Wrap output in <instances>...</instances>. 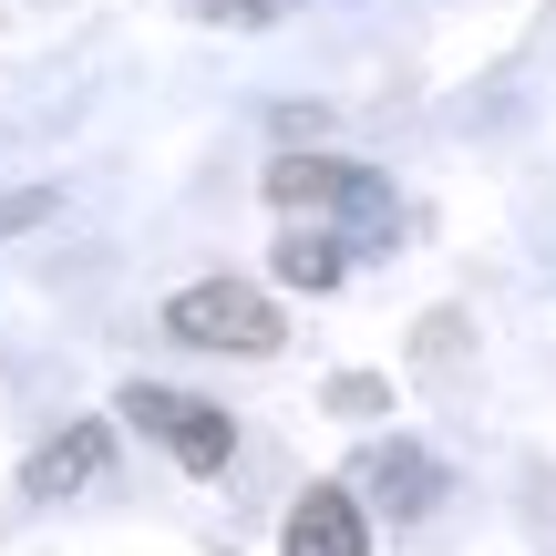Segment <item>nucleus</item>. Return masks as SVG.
I'll return each mask as SVG.
<instances>
[{"mask_svg":"<svg viewBox=\"0 0 556 556\" xmlns=\"http://www.w3.org/2000/svg\"><path fill=\"white\" fill-rule=\"evenodd\" d=\"M124 422L155 433L186 475H227V454H238V422H227L217 402H197V392H165V381H135V392H124Z\"/></svg>","mask_w":556,"mask_h":556,"instance_id":"3","label":"nucleus"},{"mask_svg":"<svg viewBox=\"0 0 556 556\" xmlns=\"http://www.w3.org/2000/svg\"><path fill=\"white\" fill-rule=\"evenodd\" d=\"M268 206H330L361 238H392V186L371 165H351V155H278L268 165Z\"/></svg>","mask_w":556,"mask_h":556,"instance_id":"2","label":"nucleus"},{"mask_svg":"<svg viewBox=\"0 0 556 556\" xmlns=\"http://www.w3.org/2000/svg\"><path fill=\"white\" fill-rule=\"evenodd\" d=\"M278 278H289V289H340V278H351V238L289 227V238H278Z\"/></svg>","mask_w":556,"mask_h":556,"instance_id":"7","label":"nucleus"},{"mask_svg":"<svg viewBox=\"0 0 556 556\" xmlns=\"http://www.w3.org/2000/svg\"><path fill=\"white\" fill-rule=\"evenodd\" d=\"M165 330L197 340V351H238V361H258V351H278V340H289V319H278V299L248 289V278H197V289L165 299Z\"/></svg>","mask_w":556,"mask_h":556,"instance_id":"1","label":"nucleus"},{"mask_svg":"<svg viewBox=\"0 0 556 556\" xmlns=\"http://www.w3.org/2000/svg\"><path fill=\"white\" fill-rule=\"evenodd\" d=\"M103 464H114V422H62V433L21 464V495H31V505H62V495H83Z\"/></svg>","mask_w":556,"mask_h":556,"instance_id":"5","label":"nucleus"},{"mask_svg":"<svg viewBox=\"0 0 556 556\" xmlns=\"http://www.w3.org/2000/svg\"><path fill=\"white\" fill-rule=\"evenodd\" d=\"M289 0H206V21H278Z\"/></svg>","mask_w":556,"mask_h":556,"instance_id":"10","label":"nucleus"},{"mask_svg":"<svg viewBox=\"0 0 556 556\" xmlns=\"http://www.w3.org/2000/svg\"><path fill=\"white\" fill-rule=\"evenodd\" d=\"M278 556H371V505L351 484H309L278 526Z\"/></svg>","mask_w":556,"mask_h":556,"instance_id":"4","label":"nucleus"},{"mask_svg":"<svg viewBox=\"0 0 556 556\" xmlns=\"http://www.w3.org/2000/svg\"><path fill=\"white\" fill-rule=\"evenodd\" d=\"M381 402H392V392H381L371 371H340V381H330V413H381Z\"/></svg>","mask_w":556,"mask_h":556,"instance_id":"9","label":"nucleus"},{"mask_svg":"<svg viewBox=\"0 0 556 556\" xmlns=\"http://www.w3.org/2000/svg\"><path fill=\"white\" fill-rule=\"evenodd\" d=\"M52 217V186H21V197H0V238H21V227Z\"/></svg>","mask_w":556,"mask_h":556,"instance_id":"8","label":"nucleus"},{"mask_svg":"<svg viewBox=\"0 0 556 556\" xmlns=\"http://www.w3.org/2000/svg\"><path fill=\"white\" fill-rule=\"evenodd\" d=\"M351 495H371L381 516H433V495H443V464L433 454H413V443H371V454H361V484Z\"/></svg>","mask_w":556,"mask_h":556,"instance_id":"6","label":"nucleus"}]
</instances>
